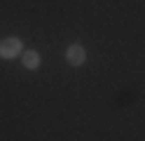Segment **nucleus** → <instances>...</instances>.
<instances>
[{
	"mask_svg": "<svg viewBox=\"0 0 145 141\" xmlns=\"http://www.w3.org/2000/svg\"><path fill=\"white\" fill-rule=\"evenodd\" d=\"M16 54H24V42L19 38H5L0 42V56L3 59H16Z\"/></svg>",
	"mask_w": 145,
	"mask_h": 141,
	"instance_id": "1",
	"label": "nucleus"
},
{
	"mask_svg": "<svg viewBox=\"0 0 145 141\" xmlns=\"http://www.w3.org/2000/svg\"><path fill=\"white\" fill-rule=\"evenodd\" d=\"M66 61L70 66H82L87 61V52H84V47L82 45H68V50H66Z\"/></svg>",
	"mask_w": 145,
	"mask_h": 141,
	"instance_id": "2",
	"label": "nucleus"
},
{
	"mask_svg": "<svg viewBox=\"0 0 145 141\" xmlns=\"http://www.w3.org/2000/svg\"><path fill=\"white\" fill-rule=\"evenodd\" d=\"M40 54L35 52V50H28V52H24L21 54V64H24V68H28V71H38L40 68Z\"/></svg>",
	"mask_w": 145,
	"mask_h": 141,
	"instance_id": "3",
	"label": "nucleus"
}]
</instances>
